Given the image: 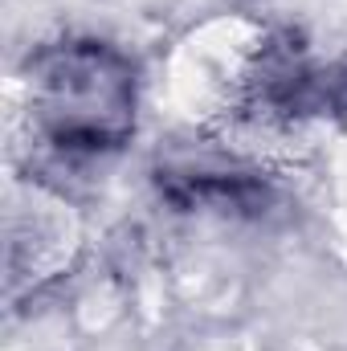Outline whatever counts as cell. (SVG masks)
<instances>
[{"label": "cell", "mask_w": 347, "mask_h": 351, "mask_svg": "<svg viewBox=\"0 0 347 351\" xmlns=\"http://www.w3.org/2000/svg\"><path fill=\"white\" fill-rule=\"evenodd\" d=\"M45 119L62 147H110L131 127V78L102 49H70L45 74Z\"/></svg>", "instance_id": "cell-1"}]
</instances>
